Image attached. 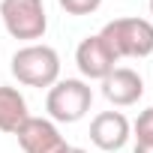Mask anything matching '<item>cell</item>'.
<instances>
[{"label":"cell","instance_id":"cell-5","mask_svg":"<svg viewBox=\"0 0 153 153\" xmlns=\"http://www.w3.org/2000/svg\"><path fill=\"white\" fill-rule=\"evenodd\" d=\"M15 138H18L24 153H66L69 150V144L60 135L57 123L48 120V117H33L30 114L27 123L15 132Z\"/></svg>","mask_w":153,"mask_h":153},{"label":"cell","instance_id":"cell-7","mask_svg":"<svg viewBox=\"0 0 153 153\" xmlns=\"http://www.w3.org/2000/svg\"><path fill=\"white\" fill-rule=\"evenodd\" d=\"M129 138H132V123L120 111H102L90 120V141L105 153L123 150Z\"/></svg>","mask_w":153,"mask_h":153},{"label":"cell","instance_id":"cell-11","mask_svg":"<svg viewBox=\"0 0 153 153\" xmlns=\"http://www.w3.org/2000/svg\"><path fill=\"white\" fill-rule=\"evenodd\" d=\"M132 153H153V144H135Z\"/></svg>","mask_w":153,"mask_h":153},{"label":"cell","instance_id":"cell-9","mask_svg":"<svg viewBox=\"0 0 153 153\" xmlns=\"http://www.w3.org/2000/svg\"><path fill=\"white\" fill-rule=\"evenodd\" d=\"M30 111H27V99L18 87L0 84V132L15 135L24 123H27Z\"/></svg>","mask_w":153,"mask_h":153},{"label":"cell","instance_id":"cell-2","mask_svg":"<svg viewBox=\"0 0 153 153\" xmlns=\"http://www.w3.org/2000/svg\"><path fill=\"white\" fill-rule=\"evenodd\" d=\"M99 36L117 60L123 57L141 60L153 54V24L147 18H114L99 30Z\"/></svg>","mask_w":153,"mask_h":153},{"label":"cell","instance_id":"cell-12","mask_svg":"<svg viewBox=\"0 0 153 153\" xmlns=\"http://www.w3.org/2000/svg\"><path fill=\"white\" fill-rule=\"evenodd\" d=\"M66 153H87V150H84V147H69Z\"/></svg>","mask_w":153,"mask_h":153},{"label":"cell","instance_id":"cell-10","mask_svg":"<svg viewBox=\"0 0 153 153\" xmlns=\"http://www.w3.org/2000/svg\"><path fill=\"white\" fill-rule=\"evenodd\" d=\"M132 132L138 144H153V108H144L138 114V120L132 123Z\"/></svg>","mask_w":153,"mask_h":153},{"label":"cell","instance_id":"cell-8","mask_svg":"<svg viewBox=\"0 0 153 153\" xmlns=\"http://www.w3.org/2000/svg\"><path fill=\"white\" fill-rule=\"evenodd\" d=\"M102 96L117 108L135 105L144 96V78L129 66H114V72H108L102 78Z\"/></svg>","mask_w":153,"mask_h":153},{"label":"cell","instance_id":"cell-1","mask_svg":"<svg viewBox=\"0 0 153 153\" xmlns=\"http://www.w3.org/2000/svg\"><path fill=\"white\" fill-rule=\"evenodd\" d=\"M9 69L24 87H51L60 81V54L45 42H30L12 54Z\"/></svg>","mask_w":153,"mask_h":153},{"label":"cell","instance_id":"cell-3","mask_svg":"<svg viewBox=\"0 0 153 153\" xmlns=\"http://www.w3.org/2000/svg\"><path fill=\"white\" fill-rule=\"evenodd\" d=\"M93 105V90L84 78H60L48 87L45 111L54 123H78Z\"/></svg>","mask_w":153,"mask_h":153},{"label":"cell","instance_id":"cell-13","mask_svg":"<svg viewBox=\"0 0 153 153\" xmlns=\"http://www.w3.org/2000/svg\"><path fill=\"white\" fill-rule=\"evenodd\" d=\"M150 15H153V0H150Z\"/></svg>","mask_w":153,"mask_h":153},{"label":"cell","instance_id":"cell-4","mask_svg":"<svg viewBox=\"0 0 153 153\" xmlns=\"http://www.w3.org/2000/svg\"><path fill=\"white\" fill-rule=\"evenodd\" d=\"M0 18L12 39L36 42L48 30V12L42 0H0Z\"/></svg>","mask_w":153,"mask_h":153},{"label":"cell","instance_id":"cell-6","mask_svg":"<svg viewBox=\"0 0 153 153\" xmlns=\"http://www.w3.org/2000/svg\"><path fill=\"white\" fill-rule=\"evenodd\" d=\"M114 63H117V57L108 51V45L102 42L99 33L84 36L75 48V66L87 81H102L108 72H114Z\"/></svg>","mask_w":153,"mask_h":153}]
</instances>
